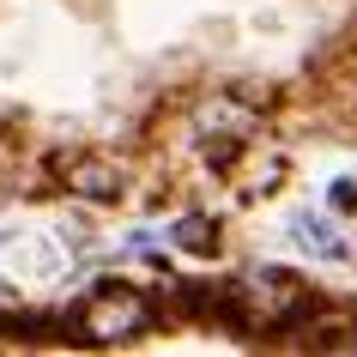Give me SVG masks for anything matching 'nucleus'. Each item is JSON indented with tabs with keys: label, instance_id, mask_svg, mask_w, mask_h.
Returning <instances> with one entry per match:
<instances>
[{
	"label": "nucleus",
	"instance_id": "nucleus-1",
	"mask_svg": "<svg viewBox=\"0 0 357 357\" xmlns=\"http://www.w3.org/2000/svg\"><path fill=\"white\" fill-rule=\"evenodd\" d=\"M151 321H158V309H151L133 284H121V279H103L91 297L73 309V327H79L85 345H121V339H139Z\"/></svg>",
	"mask_w": 357,
	"mask_h": 357
},
{
	"label": "nucleus",
	"instance_id": "nucleus-2",
	"mask_svg": "<svg viewBox=\"0 0 357 357\" xmlns=\"http://www.w3.org/2000/svg\"><path fill=\"white\" fill-rule=\"evenodd\" d=\"M61 188L79 194V200H97V206H115L128 194V164L109 158V151H73L67 164H55Z\"/></svg>",
	"mask_w": 357,
	"mask_h": 357
},
{
	"label": "nucleus",
	"instance_id": "nucleus-3",
	"mask_svg": "<svg viewBox=\"0 0 357 357\" xmlns=\"http://www.w3.org/2000/svg\"><path fill=\"white\" fill-rule=\"evenodd\" d=\"M169 243L182 248V255H218V218L194 212V218H182V225L169 230Z\"/></svg>",
	"mask_w": 357,
	"mask_h": 357
},
{
	"label": "nucleus",
	"instance_id": "nucleus-4",
	"mask_svg": "<svg viewBox=\"0 0 357 357\" xmlns=\"http://www.w3.org/2000/svg\"><path fill=\"white\" fill-rule=\"evenodd\" d=\"M297 236H309V248H315V255H333V261H339V255H345V248H339L333 236H327V230L315 225V218H297Z\"/></svg>",
	"mask_w": 357,
	"mask_h": 357
},
{
	"label": "nucleus",
	"instance_id": "nucleus-5",
	"mask_svg": "<svg viewBox=\"0 0 357 357\" xmlns=\"http://www.w3.org/2000/svg\"><path fill=\"white\" fill-rule=\"evenodd\" d=\"M327 206H333V212H357V182H351V176H339L333 188H327Z\"/></svg>",
	"mask_w": 357,
	"mask_h": 357
}]
</instances>
